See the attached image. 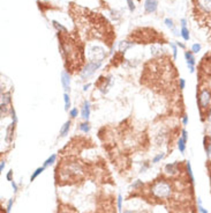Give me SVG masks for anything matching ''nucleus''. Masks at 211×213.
<instances>
[{
	"instance_id": "nucleus-1",
	"label": "nucleus",
	"mask_w": 211,
	"mask_h": 213,
	"mask_svg": "<svg viewBox=\"0 0 211 213\" xmlns=\"http://www.w3.org/2000/svg\"><path fill=\"white\" fill-rule=\"evenodd\" d=\"M67 33V31H66ZM65 33V36H60V48L61 52L66 59V63L68 62V66L72 67H80L83 63V53L82 49L79 46L76 39H74L73 36L67 35Z\"/></svg>"
},
{
	"instance_id": "nucleus-2",
	"label": "nucleus",
	"mask_w": 211,
	"mask_h": 213,
	"mask_svg": "<svg viewBox=\"0 0 211 213\" xmlns=\"http://www.w3.org/2000/svg\"><path fill=\"white\" fill-rule=\"evenodd\" d=\"M194 18L205 30L211 31V0H193Z\"/></svg>"
},
{
	"instance_id": "nucleus-3",
	"label": "nucleus",
	"mask_w": 211,
	"mask_h": 213,
	"mask_svg": "<svg viewBox=\"0 0 211 213\" xmlns=\"http://www.w3.org/2000/svg\"><path fill=\"white\" fill-rule=\"evenodd\" d=\"M151 192L157 198H168L172 192V189H171L170 183L166 182L165 179H159L151 186Z\"/></svg>"
},
{
	"instance_id": "nucleus-4",
	"label": "nucleus",
	"mask_w": 211,
	"mask_h": 213,
	"mask_svg": "<svg viewBox=\"0 0 211 213\" xmlns=\"http://www.w3.org/2000/svg\"><path fill=\"white\" fill-rule=\"evenodd\" d=\"M197 103L200 106V111L203 112L204 110H207L211 103V92L209 88H202L198 92L197 95Z\"/></svg>"
},
{
	"instance_id": "nucleus-5",
	"label": "nucleus",
	"mask_w": 211,
	"mask_h": 213,
	"mask_svg": "<svg viewBox=\"0 0 211 213\" xmlns=\"http://www.w3.org/2000/svg\"><path fill=\"white\" fill-rule=\"evenodd\" d=\"M88 57L89 62H103L105 57L104 49L98 45H90L88 48Z\"/></svg>"
},
{
	"instance_id": "nucleus-6",
	"label": "nucleus",
	"mask_w": 211,
	"mask_h": 213,
	"mask_svg": "<svg viewBox=\"0 0 211 213\" xmlns=\"http://www.w3.org/2000/svg\"><path fill=\"white\" fill-rule=\"evenodd\" d=\"M102 63L103 62H89L88 64L86 65V67L81 71V77H82L83 79H86V78H89L90 75H92V74L100 67Z\"/></svg>"
},
{
	"instance_id": "nucleus-7",
	"label": "nucleus",
	"mask_w": 211,
	"mask_h": 213,
	"mask_svg": "<svg viewBox=\"0 0 211 213\" xmlns=\"http://www.w3.org/2000/svg\"><path fill=\"white\" fill-rule=\"evenodd\" d=\"M10 104V94L9 93H2L1 94V115L7 114V109Z\"/></svg>"
},
{
	"instance_id": "nucleus-8",
	"label": "nucleus",
	"mask_w": 211,
	"mask_h": 213,
	"mask_svg": "<svg viewBox=\"0 0 211 213\" xmlns=\"http://www.w3.org/2000/svg\"><path fill=\"white\" fill-rule=\"evenodd\" d=\"M185 58L187 66L189 69V72L194 73V71H195V58L193 56V52L192 51H185Z\"/></svg>"
},
{
	"instance_id": "nucleus-9",
	"label": "nucleus",
	"mask_w": 211,
	"mask_h": 213,
	"mask_svg": "<svg viewBox=\"0 0 211 213\" xmlns=\"http://www.w3.org/2000/svg\"><path fill=\"white\" fill-rule=\"evenodd\" d=\"M158 7V0H145L144 1V9L147 13H153Z\"/></svg>"
},
{
	"instance_id": "nucleus-10",
	"label": "nucleus",
	"mask_w": 211,
	"mask_h": 213,
	"mask_svg": "<svg viewBox=\"0 0 211 213\" xmlns=\"http://www.w3.org/2000/svg\"><path fill=\"white\" fill-rule=\"evenodd\" d=\"M61 83L62 87L65 89V92H69V87H70V75L68 72L63 71L61 73Z\"/></svg>"
},
{
	"instance_id": "nucleus-11",
	"label": "nucleus",
	"mask_w": 211,
	"mask_h": 213,
	"mask_svg": "<svg viewBox=\"0 0 211 213\" xmlns=\"http://www.w3.org/2000/svg\"><path fill=\"white\" fill-rule=\"evenodd\" d=\"M81 115H82L83 119H86V121L89 119V117H90V103H89L88 101L84 102L83 108H82V111H81Z\"/></svg>"
},
{
	"instance_id": "nucleus-12",
	"label": "nucleus",
	"mask_w": 211,
	"mask_h": 213,
	"mask_svg": "<svg viewBox=\"0 0 211 213\" xmlns=\"http://www.w3.org/2000/svg\"><path fill=\"white\" fill-rule=\"evenodd\" d=\"M58 213H77V211L72 206L60 204V206H58Z\"/></svg>"
},
{
	"instance_id": "nucleus-13",
	"label": "nucleus",
	"mask_w": 211,
	"mask_h": 213,
	"mask_svg": "<svg viewBox=\"0 0 211 213\" xmlns=\"http://www.w3.org/2000/svg\"><path fill=\"white\" fill-rule=\"evenodd\" d=\"M70 129V121L66 122L65 124L62 125V127L60 129V137H66L68 134V131Z\"/></svg>"
},
{
	"instance_id": "nucleus-14",
	"label": "nucleus",
	"mask_w": 211,
	"mask_h": 213,
	"mask_svg": "<svg viewBox=\"0 0 211 213\" xmlns=\"http://www.w3.org/2000/svg\"><path fill=\"white\" fill-rule=\"evenodd\" d=\"M186 140L185 138H182V137H180L179 138V140H178V148H179V151L181 152V153H184L186 150Z\"/></svg>"
},
{
	"instance_id": "nucleus-15",
	"label": "nucleus",
	"mask_w": 211,
	"mask_h": 213,
	"mask_svg": "<svg viewBox=\"0 0 211 213\" xmlns=\"http://www.w3.org/2000/svg\"><path fill=\"white\" fill-rule=\"evenodd\" d=\"M176 166H178V162L176 163H171V165H166V167H165V171L168 173V174H174L176 170Z\"/></svg>"
},
{
	"instance_id": "nucleus-16",
	"label": "nucleus",
	"mask_w": 211,
	"mask_h": 213,
	"mask_svg": "<svg viewBox=\"0 0 211 213\" xmlns=\"http://www.w3.org/2000/svg\"><path fill=\"white\" fill-rule=\"evenodd\" d=\"M14 126H15V123H12L10 126L7 129V136H6V142H9L12 140V137H13V130H14Z\"/></svg>"
},
{
	"instance_id": "nucleus-17",
	"label": "nucleus",
	"mask_w": 211,
	"mask_h": 213,
	"mask_svg": "<svg viewBox=\"0 0 211 213\" xmlns=\"http://www.w3.org/2000/svg\"><path fill=\"white\" fill-rule=\"evenodd\" d=\"M181 36H182V38L185 39V41H188L189 38H190V35H189V30L186 28V27H182L181 28Z\"/></svg>"
},
{
	"instance_id": "nucleus-18",
	"label": "nucleus",
	"mask_w": 211,
	"mask_h": 213,
	"mask_svg": "<svg viewBox=\"0 0 211 213\" xmlns=\"http://www.w3.org/2000/svg\"><path fill=\"white\" fill-rule=\"evenodd\" d=\"M186 167H187V173H188L189 179H190V182H192V183H194L193 171H192V166H190V162H189V161H187V163H186Z\"/></svg>"
},
{
	"instance_id": "nucleus-19",
	"label": "nucleus",
	"mask_w": 211,
	"mask_h": 213,
	"mask_svg": "<svg viewBox=\"0 0 211 213\" xmlns=\"http://www.w3.org/2000/svg\"><path fill=\"white\" fill-rule=\"evenodd\" d=\"M63 101H65V110H68L70 108V98L67 93L63 94Z\"/></svg>"
},
{
	"instance_id": "nucleus-20",
	"label": "nucleus",
	"mask_w": 211,
	"mask_h": 213,
	"mask_svg": "<svg viewBox=\"0 0 211 213\" xmlns=\"http://www.w3.org/2000/svg\"><path fill=\"white\" fill-rule=\"evenodd\" d=\"M80 130H81L82 132L88 133L89 131H90V125H89L88 122H84V123H82V124L80 125Z\"/></svg>"
},
{
	"instance_id": "nucleus-21",
	"label": "nucleus",
	"mask_w": 211,
	"mask_h": 213,
	"mask_svg": "<svg viewBox=\"0 0 211 213\" xmlns=\"http://www.w3.org/2000/svg\"><path fill=\"white\" fill-rule=\"evenodd\" d=\"M55 158H57V156H55V154H52V155H51V156H50L49 159H46V161L44 162V166H43V167H47V166H51L53 162L55 161Z\"/></svg>"
},
{
	"instance_id": "nucleus-22",
	"label": "nucleus",
	"mask_w": 211,
	"mask_h": 213,
	"mask_svg": "<svg viewBox=\"0 0 211 213\" xmlns=\"http://www.w3.org/2000/svg\"><path fill=\"white\" fill-rule=\"evenodd\" d=\"M165 25H166L170 29H172L173 31H174V34H176V28H174V25H173V21L171 20V19H165Z\"/></svg>"
},
{
	"instance_id": "nucleus-23",
	"label": "nucleus",
	"mask_w": 211,
	"mask_h": 213,
	"mask_svg": "<svg viewBox=\"0 0 211 213\" xmlns=\"http://www.w3.org/2000/svg\"><path fill=\"white\" fill-rule=\"evenodd\" d=\"M53 26L59 30V33H66V31H67V30H66V28H65V27H62L61 25H59L57 21H53Z\"/></svg>"
},
{
	"instance_id": "nucleus-24",
	"label": "nucleus",
	"mask_w": 211,
	"mask_h": 213,
	"mask_svg": "<svg viewBox=\"0 0 211 213\" xmlns=\"http://www.w3.org/2000/svg\"><path fill=\"white\" fill-rule=\"evenodd\" d=\"M44 168H45V167H41V168H37V169H36L35 173H34V174H32V176H31V181H34V179H35V178L37 177V176H38L39 174H42V171L44 170Z\"/></svg>"
},
{
	"instance_id": "nucleus-25",
	"label": "nucleus",
	"mask_w": 211,
	"mask_h": 213,
	"mask_svg": "<svg viewBox=\"0 0 211 213\" xmlns=\"http://www.w3.org/2000/svg\"><path fill=\"white\" fill-rule=\"evenodd\" d=\"M197 207H198L200 213H208V211H207L205 209H203L202 203H201V198H197Z\"/></svg>"
},
{
	"instance_id": "nucleus-26",
	"label": "nucleus",
	"mask_w": 211,
	"mask_h": 213,
	"mask_svg": "<svg viewBox=\"0 0 211 213\" xmlns=\"http://www.w3.org/2000/svg\"><path fill=\"white\" fill-rule=\"evenodd\" d=\"M201 51V44H197V43H195V44L192 45V52L193 53H197Z\"/></svg>"
},
{
	"instance_id": "nucleus-27",
	"label": "nucleus",
	"mask_w": 211,
	"mask_h": 213,
	"mask_svg": "<svg viewBox=\"0 0 211 213\" xmlns=\"http://www.w3.org/2000/svg\"><path fill=\"white\" fill-rule=\"evenodd\" d=\"M164 158V153H159V154H157L155 158H153V160H152V162L153 163H157L158 161H160V160Z\"/></svg>"
},
{
	"instance_id": "nucleus-28",
	"label": "nucleus",
	"mask_w": 211,
	"mask_h": 213,
	"mask_svg": "<svg viewBox=\"0 0 211 213\" xmlns=\"http://www.w3.org/2000/svg\"><path fill=\"white\" fill-rule=\"evenodd\" d=\"M185 87H186V81H185V79L180 78V79H179V88H180V89H184Z\"/></svg>"
},
{
	"instance_id": "nucleus-29",
	"label": "nucleus",
	"mask_w": 211,
	"mask_h": 213,
	"mask_svg": "<svg viewBox=\"0 0 211 213\" xmlns=\"http://www.w3.org/2000/svg\"><path fill=\"white\" fill-rule=\"evenodd\" d=\"M77 114H79V111H77V109H76V108H73V109H70L69 115L72 116V117H76V116H77Z\"/></svg>"
},
{
	"instance_id": "nucleus-30",
	"label": "nucleus",
	"mask_w": 211,
	"mask_h": 213,
	"mask_svg": "<svg viewBox=\"0 0 211 213\" xmlns=\"http://www.w3.org/2000/svg\"><path fill=\"white\" fill-rule=\"evenodd\" d=\"M170 45H171V48H172V51H173V57L174 58H176V44H173V43H170Z\"/></svg>"
},
{
	"instance_id": "nucleus-31",
	"label": "nucleus",
	"mask_w": 211,
	"mask_h": 213,
	"mask_svg": "<svg viewBox=\"0 0 211 213\" xmlns=\"http://www.w3.org/2000/svg\"><path fill=\"white\" fill-rule=\"evenodd\" d=\"M127 2H128V7H129V9L131 10H134L135 9V5H134V1L133 0H127Z\"/></svg>"
},
{
	"instance_id": "nucleus-32",
	"label": "nucleus",
	"mask_w": 211,
	"mask_h": 213,
	"mask_svg": "<svg viewBox=\"0 0 211 213\" xmlns=\"http://www.w3.org/2000/svg\"><path fill=\"white\" fill-rule=\"evenodd\" d=\"M121 200H122L121 196H118V207H119V210H121Z\"/></svg>"
},
{
	"instance_id": "nucleus-33",
	"label": "nucleus",
	"mask_w": 211,
	"mask_h": 213,
	"mask_svg": "<svg viewBox=\"0 0 211 213\" xmlns=\"http://www.w3.org/2000/svg\"><path fill=\"white\" fill-rule=\"evenodd\" d=\"M182 124L184 125H187L188 124V116H184V117H182Z\"/></svg>"
},
{
	"instance_id": "nucleus-34",
	"label": "nucleus",
	"mask_w": 211,
	"mask_h": 213,
	"mask_svg": "<svg viewBox=\"0 0 211 213\" xmlns=\"http://www.w3.org/2000/svg\"><path fill=\"white\" fill-rule=\"evenodd\" d=\"M181 134H182L181 137H182V138H185L186 140H187V138H188V134H187V131H186L185 129H184V130L181 131Z\"/></svg>"
},
{
	"instance_id": "nucleus-35",
	"label": "nucleus",
	"mask_w": 211,
	"mask_h": 213,
	"mask_svg": "<svg viewBox=\"0 0 211 213\" xmlns=\"http://www.w3.org/2000/svg\"><path fill=\"white\" fill-rule=\"evenodd\" d=\"M12 186H13L14 191H16V190H18V185H16V184H15V182H13V181H12Z\"/></svg>"
},
{
	"instance_id": "nucleus-36",
	"label": "nucleus",
	"mask_w": 211,
	"mask_h": 213,
	"mask_svg": "<svg viewBox=\"0 0 211 213\" xmlns=\"http://www.w3.org/2000/svg\"><path fill=\"white\" fill-rule=\"evenodd\" d=\"M12 173H13V171H9L8 174H7V179H8V181H12Z\"/></svg>"
},
{
	"instance_id": "nucleus-37",
	"label": "nucleus",
	"mask_w": 211,
	"mask_h": 213,
	"mask_svg": "<svg viewBox=\"0 0 211 213\" xmlns=\"http://www.w3.org/2000/svg\"><path fill=\"white\" fill-rule=\"evenodd\" d=\"M4 168H5V162L2 161V162H1V165H0V170L2 171V170H4Z\"/></svg>"
},
{
	"instance_id": "nucleus-38",
	"label": "nucleus",
	"mask_w": 211,
	"mask_h": 213,
	"mask_svg": "<svg viewBox=\"0 0 211 213\" xmlns=\"http://www.w3.org/2000/svg\"><path fill=\"white\" fill-rule=\"evenodd\" d=\"M180 22H181V26L186 27V20L185 19H181V21H180Z\"/></svg>"
},
{
	"instance_id": "nucleus-39",
	"label": "nucleus",
	"mask_w": 211,
	"mask_h": 213,
	"mask_svg": "<svg viewBox=\"0 0 211 213\" xmlns=\"http://www.w3.org/2000/svg\"><path fill=\"white\" fill-rule=\"evenodd\" d=\"M10 207H12V200H9V203H8V209H7V211H10Z\"/></svg>"
},
{
	"instance_id": "nucleus-40",
	"label": "nucleus",
	"mask_w": 211,
	"mask_h": 213,
	"mask_svg": "<svg viewBox=\"0 0 211 213\" xmlns=\"http://www.w3.org/2000/svg\"><path fill=\"white\" fill-rule=\"evenodd\" d=\"M178 46H180V48H182V49L185 48V45L182 44V43H179V42H178Z\"/></svg>"
},
{
	"instance_id": "nucleus-41",
	"label": "nucleus",
	"mask_w": 211,
	"mask_h": 213,
	"mask_svg": "<svg viewBox=\"0 0 211 213\" xmlns=\"http://www.w3.org/2000/svg\"><path fill=\"white\" fill-rule=\"evenodd\" d=\"M89 86H90V85H86V86H84V87H83V90H87V89H88V87Z\"/></svg>"
},
{
	"instance_id": "nucleus-42",
	"label": "nucleus",
	"mask_w": 211,
	"mask_h": 213,
	"mask_svg": "<svg viewBox=\"0 0 211 213\" xmlns=\"http://www.w3.org/2000/svg\"><path fill=\"white\" fill-rule=\"evenodd\" d=\"M123 213H133V212H131V211H125Z\"/></svg>"
},
{
	"instance_id": "nucleus-43",
	"label": "nucleus",
	"mask_w": 211,
	"mask_h": 213,
	"mask_svg": "<svg viewBox=\"0 0 211 213\" xmlns=\"http://www.w3.org/2000/svg\"><path fill=\"white\" fill-rule=\"evenodd\" d=\"M210 140H211V137H210Z\"/></svg>"
}]
</instances>
